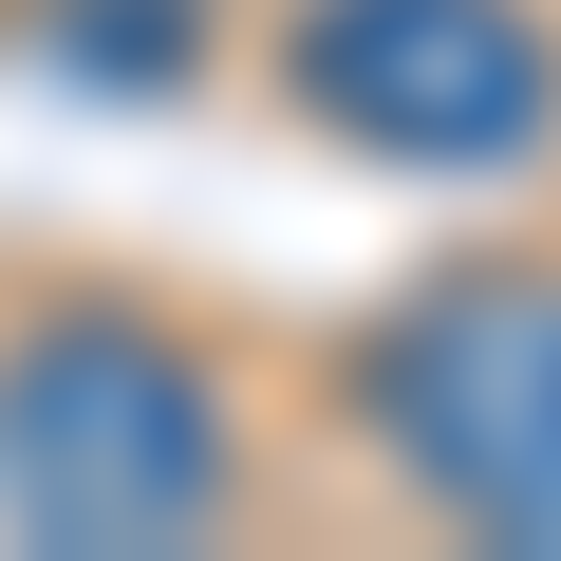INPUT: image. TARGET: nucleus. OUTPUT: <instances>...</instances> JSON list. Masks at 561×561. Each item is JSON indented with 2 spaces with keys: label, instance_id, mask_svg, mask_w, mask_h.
<instances>
[{
  "label": "nucleus",
  "instance_id": "f257e3e1",
  "mask_svg": "<svg viewBox=\"0 0 561 561\" xmlns=\"http://www.w3.org/2000/svg\"><path fill=\"white\" fill-rule=\"evenodd\" d=\"M0 524L57 561H169L225 524V393L169 319H38L0 356Z\"/></svg>",
  "mask_w": 561,
  "mask_h": 561
},
{
  "label": "nucleus",
  "instance_id": "f03ea898",
  "mask_svg": "<svg viewBox=\"0 0 561 561\" xmlns=\"http://www.w3.org/2000/svg\"><path fill=\"white\" fill-rule=\"evenodd\" d=\"M356 393H375V431L412 449L431 505L561 561V280H431Z\"/></svg>",
  "mask_w": 561,
  "mask_h": 561
},
{
  "label": "nucleus",
  "instance_id": "7ed1b4c3",
  "mask_svg": "<svg viewBox=\"0 0 561 561\" xmlns=\"http://www.w3.org/2000/svg\"><path fill=\"white\" fill-rule=\"evenodd\" d=\"M300 94L393 169H524L561 131V38L524 0H300Z\"/></svg>",
  "mask_w": 561,
  "mask_h": 561
},
{
  "label": "nucleus",
  "instance_id": "20e7f679",
  "mask_svg": "<svg viewBox=\"0 0 561 561\" xmlns=\"http://www.w3.org/2000/svg\"><path fill=\"white\" fill-rule=\"evenodd\" d=\"M38 38H57L76 76H131V94H150V76L187 57V0H38Z\"/></svg>",
  "mask_w": 561,
  "mask_h": 561
}]
</instances>
